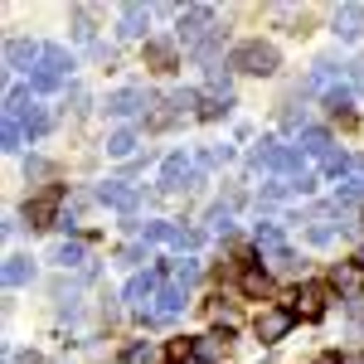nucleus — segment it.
<instances>
[{
    "instance_id": "obj_1",
    "label": "nucleus",
    "mask_w": 364,
    "mask_h": 364,
    "mask_svg": "<svg viewBox=\"0 0 364 364\" xmlns=\"http://www.w3.org/2000/svg\"><path fill=\"white\" fill-rule=\"evenodd\" d=\"M277 58H282V54L272 49V44H262V39H248V44H238V49L228 54V68L267 78V73H277Z\"/></svg>"
},
{
    "instance_id": "obj_2",
    "label": "nucleus",
    "mask_w": 364,
    "mask_h": 364,
    "mask_svg": "<svg viewBox=\"0 0 364 364\" xmlns=\"http://www.w3.org/2000/svg\"><path fill=\"white\" fill-rule=\"evenodd\" d=\"M68 68H73V58L63 54L58 44H49V49H44V58H39V73L29 78V92H54V87L68 78Z\"/></svg>"
},
{
    "instance_id": "obj_3",
    "label": "nucleus",
    "mask_w": 364,
    "mask_h": 364,
    "mask_svg": "<svg viewBox=\"0 0 364 364\" xmlns=\"http://www.w3.org/2000/svg\"><path fill=\"white\" fill-rule=\"evenodd\" d=\"M291 326H296L291 306H262V311H257V321H252V331H257V340H262V345L287 340V336H291Z\"/></svg>"
},
{
    "instance_id": "obj_4",
    "label": "nucleus",
    "mask_w": 364,
    "mask_h": 364,
    "mask_svg": "<svg viewBox=\"0 0 364 364\" xmlns=\"http://www.w3.org/2000/svg\"><path fill=\"white\" fill-rule=\"evenodd\" d=\"M291 301H296V306H291V316H301V321H321V316H326V306H331V291H326L321 282H301Z\"/></svg>"
},
{
    "instance_id": "obj_5",
    "label": "nucleus",
    "mask_w": 364,
    "mask_h": 364,
    "mask_svg": "<svg viewBox=\"0 0 364 364\" xmlns=\"http://www.w3.org/2000/svg\"><path fill=\"white\" fill-rule=\"evenodd\" d=\"M161 272H166V267H156V272H136V277L127 282V301H132V306H141V301L161 296Z\"/></svg>"
},
{
    "instance_id": "obj_6",
    "label": "nucleus",
    "mask_w": 364,
    "mask_h": 364,
    "mask_svg": "<svg viewBox=\"0 0 364 364\" xmlns=\"http://www.w3.org/2000/svg\"><path fill=\"white\" fill-rule=\"evenodd\" d=\"M209 20H214V10H209V5L185 10V15H180V34H185V44H199V39L209 34Z\"/></svg>"
},
{
    "instance_id": "obj_7",
    "label": "nucleus",
    "mask_w": 364,
    "mask_h": 364,
    "mask_svg": "<svg viewBox=\"0 0 364 364\" xmlns=\"http://www.w3.org/2000/svg\"><path fill=\"white\" fill-rule=\"evenodd\" d=\"M141 58H146V68L166 73V68H175V44H170V39H146V49H141Z\"/></svg>"
},
{
    "instance_id": "obj_8",
    "label": "nucleus",
    "mask_w": 364,
    "mask_h": 364,
    "mask_svg": "<svg viewBox=\"0 0 364 364\" xmlns=\"http://www.w3.org/2000/svg\"><path fill=\"white\" fill-rule=\"evenodd\" d=\"M336 34L340 39H360L364 34V5H340L336 10Z\"/></svg>"
},
{
    "instance_id": "obj_9",
    "label": "nucleus",
    "mask_w": 364,
    "mask_h": 364,
    "mask_svg": "<svg viewBox=\"0 0 364 364\" xmlns=\"http://www.w3.org/2000/svg\"><path fill=\"white\" fill-rule=\"evenodd\" d=\"M228 340H233L228 331H224V336H219V331L199 336V340H195V360H204V364H219V360H224V350H228Z\"/></svg>"
},
{
    "instance_id": "obj_10",
    "label": "nucleus",
    "mask_w": 364,
    "mask_h": 364,
    "mask_svg": "<svg viewBox=\"0 0 364 364\" xmlns=\"http://www.w3.org/2000/svg\"><path fill=\"white\" fill-rule=\"evenodd\" d=\"M58 199H63V190H58V185H49V190H44V195H39V199H34V204L25 209L29 219H34V228H39V224H49V219H54Z\"/></svg>"
},
{
    "instance_id": "obj_11",
    "label": "nucleus",
    "mask_w": 364,
    "mask_h": 364,
    "mask_svg": "<svg viewBox=\"0 0 364 364\" xmlns=\"http://www.w3.org/2000/svg\"><path fill=\"white\" fill-rule=\"evenodd\" d=\"M34 58H44L39 44H25V39H10V44H5V68H25Z\"/></svg>"
},
{
    "instance_id": "obj_12",
    "label": "nucleus",
    "mask_w": 364,
    "mask_h": 364,
    "mask_svg": "<svg viewBox=\"0 0 364 364\" xmlns=\"http://www.w3.org/2000/svg\"><path fill=\"white\" fill-rule=\"evenodd\" d=\"M331 282H336L340 291L355 296V291H364V267H360V262H340L336 272H331Z\"/></svg>"
},
{
    "instance_id": "obj_13",
    "label": "nucleus",
    "mask_w": 364,
    "mask_h": 364,
    "mask_svg": "<svg viewBox=\"0 0 364 364\" xmlns=\"http://www.w3.org/2000/svg\"><path fill=\"white\" fill-rule=\"evenodd\" d=\"M122 39H141L146 34V5H122Z\"/></svg>"
},
{
    "instance_id": "obj_14",
    "label": "nucleus",
    "mask_w": 364,
    "mask_h": 364,
    "mask_svg": "<svg viewBox=\"0 0 364 364\" xmlns=\"http://www.w3.org/2000/svg\"><path fill=\"white\" fill-rule=\"evenodd\" d=\"M243 291H248L252 301H262L272 291V272L267 267H243Z\"/></svg>"
},
{
    "instance_id": "obj_15",
    "label": "nucleus",
    "mask_w": 364,
    "mask_h": 364,
    "mask_svg": "<svg viewBox=\"0 0 364 364\" xmlns=\"http://www.w3.org/2000/svg\"><path fill=\"white\" fill-rule=\"evenodd\" d=\"M141 102H146V92H141V87H127V92L107 97V112H112V117H132V112L141 107Z\"/></svg>"
},
{
    "instance_id": "obj_16",
    "label": "nucleus",
    "mask_w": 364,
    "mask_h": 364,
    "mask_svg": "<svg viewBox=\"0 0 364 364\" xmlns=\"http://www.w3.org/2000/svg\"><path fill=\"white\" fill-rule=\"evenodd\" d=\"M97 204H112V209H132V204H136V195H132V190H127V185H97Z\"/></svg>"
},
{
    "instance_id": "obj_17",
    "label": "nucleus",
    "mask_w": 364,
    "mask_h": 364,
    "mask_svg": "<svg viewBox=\"0 0 364 364\" xmlns=\"http://www.w3.org/2000/svg\"><path fill=\"white\" fill-rule=\"evenodd\" d=\"M29 277H34L29 257H5V287H25Z\"/></svg>"
},
{
    "instance_id": "obj_18",
    "label": "nucleus",
    "mask_w": 364,
    "mask_h": 364,
    "mask_svg": "<svg viewBox=\"0 0 364 364\" xmlns=\"http://www.w3.org/2000/svg\"><path fill=\"white\" fill-rule=\"evenodd\" d=\"M132 151H136V132L132 127H122V132L107 136V156H132Z\"/></svg>"
},
{
    "instance_id": "obj_19",
    "label": "nucleus",
    "mask_w": 364,
    "mask_h": 364,
    "mask_svg": "<svg viewBox=\"0 0 364 364\" xmlns=\"http://www.w3.org/2000/svg\"><path fill=\"white\" fill-rule=\"evenodd\" d=\"M54 262H58V267H78V262H83V243H58Z\"/></svg>"
},
{
    "instance_id": "obj_20",
    "label": "nucleus",
    "mask_w": 364,
    "mask_h": 364,
    "mask_svg": "<svg viewBox=\"0 0 364 364\" xmlns=\"http://www.w3.org/2000/svg\"><path fill=\"white\" fill-rule=\"evenodd\" d=\"M180 175H185V156H170L166 166H161V185L175 190V180H180Z\"/></svg>"
},
{
    "instance_id": "obj_21",
    "label": "nucleus",
    "mask_w": 364,
    "mask_h": 364,
    "mask_svg": "<svg viewBox=\"0 0 364 364\" xmlns=\"http://www.w3.org/2000/svg\"><path fill=\"white\" fill-rule=\"evenodd\" d=\"M170 364H180V360H195V340H170Z\"/></svg>"
},
{
    "instance_id": "obj_22",
    "label": "nucleus",
    "mask_w": 364,
    "mask_h": 364,
    "mask_svg": "<svg viewBox=\"0 0 364 364\" xmlns=\"http://www.w3.org/2000/svg\"><path fill=\"white\" fill-rule=\"evenodd\" d=\"M224 112H228V102H219V97H209V102L199 107V117H204V122H219Z\"/></svg>"
},
{
    "instance_id": "obj_23",
    "label": "nucleus",
    "mask_w": 364,
    "mask_h": 364,
    "mask_svg": "<svg viewBox=\"0 0 364 364\" xmlns=\"http://www.w3.org/2000/svg\"><path fill=\"white\" fill-rule=\"evenodd\" d=\"M25 175H34V180H49V166H44V161H29Z\"/></svg>"
},
{
    "instance_id": "obj_24",
    "label": "nucleus",
    "mask_w": 364,
    "mask_h": 364,
    "mask_svg": "<svg viewBox=\"0 0 364 364\" xmlns=\"http://www.w3.org/2000/svg\"><path fill=\"white\" fill-rule=\"evenodd\" d=\"M340 364H364V350H355V355H340Z\"/></svg>"
},
{
    "instance_id": "obj_25",
    "label": "nucleus",
    "mask_w": 364,
    "mask_h": 364,
    "mask_svg": "<svg viewBox=\"0 0 364 364\" xmlns=\"http://www.w3.org/2000/svg\"><path fill=\"white\" fill-rule=\"evenodd\" d=\"M316 364H340V360H336V355H321V360H316Z\"/></svg>"
},
{
    "instance_id": "obj_26",
    "label": "nucleus",
    "mask_w": 364,
    "mask_h": 364,
    "mask_svg": "<svg viewBox=\"0 0 364 364\" xmlns=\"http://www.w3.org/2000/svg\"><path fill=\"white\" fill-rule=\"evenodd\" d=\"M355 262H360V267H364V248H360V252H355Z\"/></svg>"
}]
</instances>
